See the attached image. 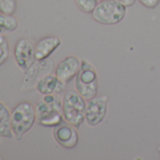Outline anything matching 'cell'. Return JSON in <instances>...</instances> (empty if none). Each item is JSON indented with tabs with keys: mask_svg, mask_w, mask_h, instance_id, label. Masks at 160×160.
<instances>
[{
	"mask_svg": "<svg viewBox=\"0 0 160 160\" xmlns=\"http://www.w3.org/2000/svg\"><path fill=\"white\" fill-rule=\"evenodd\" d=\"M100 1H103V0H100Z\"/></svg>",
	"mask_w": 160,
	"mask_h": 160,
	"instance_id": "obj_20",
	"label": "cell"
},
{
	"mask_svg": "<svg viewBox=\"0 0 160 160\" xmlns=\"http://www.w3.org/2000/svg\"><path fill=\"white\" fill-rule=\"evenodd\" d=\"M14 58L19 68L24 71L29 69L36 60L35 46L29 40L26 38L20 39L15 44Z\"/></svg>",
	"mask_w": 160,
	"mask_h": 160,
	"instance_id": "obj_7",
	"label": "cell"
},
{
	"mask_svg": "<svg viewBox=\"0 0 160 160\" xmlns=\"http://www.w3.org/2000/svg\"><path fill=\"white\" fill-rule=\"evenodd\" d=\"M126 14V7L118 0H103L92 12L93 20L101 25L112 26L121 23Z\"/></svg>",
	"mask_w": 160,
	"mask_h": 160,
	"instance_id": "obj_5",
	"label": "cell"
},
{
	"mask_svg": "<svg viewBox=\"0 0 160 160\" xmlns=\"http://www.w3.org/2000/svg\"><path fill=\"white\" fill-rule=\"evenodd\" d=\"M119 2H121L122 4H123L126 8L127 7H131V6H133L135 3H136V1L137 0H118Z\"/></svg>",
	"mask_w": 160,
	"mask_h": 160,
	"instance_id": "obj_18",
	"label": "cell"
},
{
	"mask_svg": "<svg viewBox=\"0 0 160 160\" xmlns=\"http://www.w3.org/2000/svg\"><path fill=\"white\" fill-rule=\"evenodd\" d=\"M77 8L84 13H92L96 6L98 5V0H74Z\"/></svg>",
	"mask_w": 160,
	"mask_h": 160,
	"instance_id": "obj_14",
	"label": "cell"
},
{
	"mask_svg": "<svg viewBox=\"0 0 160 160\" xmlns=\"http://www.w3.org/2000/svg\"><path fill=\"white\" fill-rule=\"evenodd\" d=\"M138 1L140 2L141 5H143L148 9H154L160 3V0H138Z\"/></svg>",
	"mask_w": 160,
	"mask_h": 160,
	"instance_id": "obj_17",
	"label": "cell"
},
{
	"mask_svg": "<svg viewBox=\"0 0 160 160\" xmlns=\"http://www.w3.org/2000/svg\"><path fill=\"white\" fill-rule=\"evenodd\" d=\"M13 136L11 113L8 108L0 102V138H12Z\"/></svg>",
	"mask_w": 160,
	"mask_h": 160,
	"instance_id": "obj_12",
	"label": "cell"
},
{
	"mask_svg": "<svg viewBox=\"0 0 160 160\" xmlns=\"http://www.w3.org/2000/svg\"><path fill=\"white\" fill-rule=\"evenodd\" d=\"M36 115L38 122L45 127H56L63 120L62 101L57 93L45 94L37 103Z\"/></svg>",
	"mask_w": 160,
	"mask_h": 160,
	"instance_id": "obj_1",
	"label": "cell"
},
{
	"mask_svg": "<svg viewBox=\"0 0 160 160\" xmlns=\"http://www.w3.org/2000/svg\"><path fill=\"white\" fill-rule=\"evenodd\" d=\"M17 9V0H0V13L13 15Z\"/></svg>",
	"mask_w": 160,
	"mask_h": 160,
	"instance_id": "obj_16",
	"label": "cell"
},
{
	"mask_svg": "<svg viewBox=\"0 0 160 160\" xmlns=\"http://www.w3.org/2000/svg\"><path fill=\"white\" fill-rule=\"evenodd\" d=\"M18 28V20L13 15L0 13V34L12 32Z\"/></svg>",
	"mask_w": 160,
	"mask_h": 160,
	"instance_id": "obj_13",
	"label": "cell"
},
{
	"mask_svg": "<svg viewBox=\"0 0 160 160\" xmlns=\"http://www.w3.org/2000/svg\"><path fill=\"white\" fill-rule=\"evenodd\" d=\"M66 84L59 80L57 75H46L39 80L36 85L37 91L42 94H51V93H59L64 91Z\"/></svg>",
	"mask_w": 160,
	"mask_h": 160,
	"instance_id": "obj_11",
	"label": "cell"
},
{
	"mask_svg": "<svg viewBox=\"0 0 160 160\" xmlns=\"http://www.w3.org/2000/svg\"><path fill=\"white\" fill-rule=\"evenodd\" d=\"M157 149H158V152H160V145H159V146H158V148H157Z\"/></svg>",
	"mask_w": 160,
	"mask_h": 160,
	"instance_id": "obj_19",
	"label": "cell"
},
{
	"mask_svg": "<svg viewBox=\"0 0 160 160\" xmlns=\"http://www.w3.org/2000/svg\"><path fill=\"white\" fill-rule=\"evenodd\" d=\"M61 44V40L57 36H48L41 39L35 45L36 60H44Z\"/></svg>",
	"mask_w": 160,
	"mask_h": 160,
	"instance_id": "obj_10",
	"label": "cell"
},
{
	"mask_svg": "<svg viewBox=\"0 0 160 160\" xmlns=\"http://www.w3.org/2000/svg\"><path fill=\"white\" fill-rule=\"evenodd\" d=\"M76 92L85 100H90L98 94L99 77L95 67L88 60L82 59L75 76Z\"/></svg>",
	"mask_w": 160,
	"mask_h": 160,
	"instance_id": "obj_2",
	"label": "cell"
},
{
	"mask_svg": "<svg viewBox=\"0 0 160 160\" xmlns=\"http://www.w3.org/2000/svg\"><path fill=\"white\" fill-rule=\"evenodd\" d=\"M108 109V97L107 95L95 96L87 100L85 110V122L89 126L99 125L106 118Z\"/></svg>",
	"mask_w": 160,
	"mask_h": 160,
	"instance_id": "obj_6",
	"label": "cell"
},
{
	"mask_svg": "<svg viewBox=\"0 0 160 160\" xmlns=\"http://www.w3.org/2000/svg\"><path fill=\"white\" fill-rule=\"evenodd\" d=\"M10 56V44L5 35L0 34V66L7 61Z\"/></svg>",
	"mask_w": 160,
	"mask_h": 160,
	"instance_id": "obj_15",
	"label": "cell"
},
{
	"mask_svg": "<svg viewBox=\"0 0 160 160\" xmlns=\"http://www.w3.org/2000/svg\"><path fill=\"white\" fill-rule=\"evenodd\" d=\"M86 100L76 91H68L62 100V114L64 121L79 128L85 122Z\"/></svg>",
	"mask_w": 160,
	"mask_h": 160,
	"instance_id": "obj_4",
	"label": "cell"
},
{
	"mask_svg": "<svg viewBox=\"0 0 160 160\" xmlns=\"http://www.w3.org/2000/svg\"><path fill=\"white\" fill-rule=\"evenodd\" d=\"M77 128L67 122H62L54 129V138L56 141L65 149H73L78 144V133Z\"/></svg>",
	"mask_w": 160,
	"mask_h": 160,
	"instance_id": "obj_8",
	"label": "cell"
},
{
	"mask_svg": "<svg viewBox=\"0 0 160 160\" xmlns=\"http://www.w3.org/2000/svg\"><path fill=\"white\" fill-rule=\"evenodd\" d=\"M11 117L14 137L17 140H21L37 120L35 107L29 102H22L13 108Z\"/></svg>",
	"mask_w": 160,
	"mask_h": 160,
	"instance_id": "obj_3",
	"label": "cell"
},
{
	"mask_svg": "<svg viewBox=\"0 0 160 160\" xmlns=\"http://www.w3.org/2000/svg\"><path fill=\"white\" fill-rule=\"evenodd\" d=\"M81 60L75 56H68L65 57L56 67L55 74L57 77L61 80L66 85L70 83L72 80L76 76Z\"/></svg>",
	"mask_w": 160,
	"mask_h": 160,
	"instance_id": "obj_9",
	"label": "cell"
}]
</instances>
